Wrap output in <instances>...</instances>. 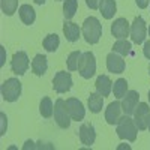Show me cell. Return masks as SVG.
<instances>
[{"mask_svg": "<svg viewBox=\"0 0 150 150\" xmlns=\"http://www.w3.org/2000/svg\"><path fill=\"white\" fill-rule=\"evenodd\" d=\"M149 74H150V66H149Z\"/></svg>", "mask_w": 150, "mask_h": 150, "instance_id": "37", "label": "cell"}, {"mask_svg": "<svg viewBox=\"0 0 150 150\" xmlns=\"http://www.w3.org/2000/svg\"><path fill=\"white\" fill-rule=\"evenodd\" d=\"M42 45H44V48L47 50L48 53H54L56 50L59 48V45H60V39H59V36L54 33H51V35H47L45 36V39H44V42H42Z\"/></svg>", "mask_w": 150, "mask_h": 150, "instance_id": "24", "label": "cell"}, {"mask_svg": "<svg viewBox=\"0 0 150 150\" xmlns=\"http://www.w3.org/2000/svg\"><path fill=\"white\" fill-rule=\"evenodd\" d=\"M131 33V26L126 18H117L111 24V35L117 39H126Z\"/></svg>", "mask_w": 150, "mask_h": 150, "instance_id": "12", "label": "cell"}, {"mask_svg": "<svg viewBox=\"0 0 150 150\" xmlns=\"http://www.w3.org/2000/svg\"><path fill=\"white\" fill-rule=\"evenodd\" d=\"M149 35H150V26H149Z\"/></svg>", "mask_w": 150, "mask_h": 150, "instance_id": "36", "label": "cell"}, {"mask_svg": "<svg viewBox=\"0 0 150 150\" xmlns=\"http://www.w3.org/2000/svg\"><path fill=\"white\" fill-rule=\"evenodd\" d=\"M39 112H41V116L45 117V119H50V117L54 114L53 101H51L48 96H44V98H42V101H41V104H39Z\"/></svg>", "mask_w": 150, "mask_h": 150, "instance_id": "22", "label": "cell"}, {"mask_svg": "<svg viewBox=\"0 0 150 150\" xmlns=\"http://www.w3.org/2000/svg\"><path fill=\"white\" fill-rule=\"evenodd\" d=\"M81 32L87 44H98L102 36V24L96 17H89L84 20Z\"/></svg>", "mask_w": 150, "mask_h": 150, "instance_id": "1", "label": "cell"}, {"mask_svg": "<svg viewBox=\"0 0 150 150\" xmlns=\"http://www.w3.org/2000/svg\"><path fill=\"white\" fill-rule=\"evenodd\" d=\"M122 102H111L105 110V120L108 125H117L119 119L122 117Z\"/></svg>", "mask_w": 150, "mask_h": 150, "instance_id": "15", "label": "cell"}, {"mask_svg": "<svg viewBox=\"0 0 150 150\" xmlns=\"http://www.w3.org/2000/svg\"><path fill=\"white\" fill-rule=\"evenodd\" d=\"M138 104H140V95L135 90H128V93L122 98V110L128 116L134 114V111Z\"/></svg>", "mask_w": 150, "mask_h": 150, "instance_id": "11", "label": "cell"}, {"mask_svg": "<svg viewBox=\"0 0 150 150\" xmlns=\"http://www.w3.org/2000/svg\"><path fill=\"white\" fill-rule=\"evenodd\" d=\"M0 117H2V129H0V134L3 135V134L6 132V125H8V122H6V120H8V119H6V116L3 114V112L0 114Z\"/></svg>", "mask_w": 150, "mask_h": 150, "instance_id": "31", "label": "cell"}, {"mask_svg": "<svg viewBox=\"0 0 150 150\" xmlns=\"http://www.w3.org/2000/svg\"><path fill=\"white\" fill-rule=\"evenodd\" d=\"M66 107L69 111V116L72 120L75 122H81L86 117V108L83 105V102L77 98H69L66 99Z\"/></svg>", "mask_w": 150, "mask_h": 150, "instance_id": "10", "label": "cell"}, {"mask_svg": "<svg viewBox=\"0 0 150 150\" xmlns=\"http://www.w3.org/2000/svg\"><path fill=\"white\" fill-rule=\"evenodd\" d=\"M63 33H65L66 39L69 42H77L80 39L81 29L78 27V24L72 23L71 20H65V23H63Z\"/></svg>", "mask_w": 150, "mask_h": 150, "instance_id": "16", "label": "cell"}, {"mask_svg": "<svg viewBox=\"0 0 150 150\" xmlns=\"http://www.w3.org/2000/svg\"><path fill=\"white\" fill-rule=\"evenodd\" d=\"M18 14H20L21 21L24 24H27V26H32L36 20V12L30 5H21L20 9H18Z\"/></svg>", "mask_w": 150, "mask_h": 150, "instance_id": "20", "label": "cell"}, {"mask_svg": "<svg viewBox=\"0 0 150 150\" xmlns=\"http://www.w3.org/2000/svg\"><path fill=\"white\" fill-rule=\"evenodd\" d=\"M116 132H117V137L120 140H128V141L134 143L137 140V132H138V128H137L135 122L128 114H125L117 122Z\"/></svg>", "mask_w": 150, "mask_h": 150, "instance_id": "2", "label": "cell"}, {"mask_svg": "<svg viewBox=\"0 0 150 150\" xmlns=\"http://www.w3.org/2000/svg\"><path fill=\"white\" fill-rule=\"evenodd\" d=\"M112 51L120 56H129L132 53V45L126 39H117V42L112 45Z\"/></svg>", "mask_w": 150, "mask_h": 150, "instance_id": "23", "label": "cell"}, {"mask_svg": "<svg viewBox=\"0 0 150 150\" xmlns=\"http://www.w3.org/2000/svg\"><path fill=\"white\" fill-rule=\"evenodd\" d=\"M96 72V59L95 54L92 51H86L83 53L81 59H80V65H78V74L83 78L89 80L92 78Z\"/></svg>", "mask_w": 150, "mask_h": 150, "instance_id": "3", "label": "cell"}, {"mask_svg": "<svg viewBox=\"0 0 150 150\" xmlns=\"http://www.w3.org/2000/svg\"><path fill=\"white\" fill-rule=\"evenodd\" d=\"M35 3H36V5H44L45 0H35Z\"/></svg>", "mask_w": 150, "mask_h": 150, "instance_id": "33", "label": "cell"}, {"mask_svg": "<svg viewBox=\"0 0 150 150\" xmlns=\"http://www.w3.org/2000/svg\"><path fill=\"white\" fill-rule=\"evenodd\" d=\"M147 98H149V102H150V90H149V96Z\"/></svg>", "mask_w": 150, "mask_h": 150, "instance_id": "34", "label": "cell"}, {"mask_svg": "<svg viewBox=\"0 0 150 150\" xmlns=\"http://www.w3.org/2000/svg\"><path fill=\"white\" fill-rule=\"evenodd\" d=\"M72 77L69 72H65V71H60L54 75L53 78V89L57 92V93H66L71 90L72 87Z\"/></svg>", "mask_w": 150, "mask_h": 150, "instance_id": "9", "label": "cell"}, {"mask_svg": "<svg viewBox=\"0 0 150 150\" xmlns=\"http://www.w3.org/2000/svg\"><path fill=\"white\" fill-rule=\"evenodd\" d=\"M147 129H149V131H150V122H149V126H147Z\"/></svg>", "mask_w": 150, "mask_h": 150, "instance_id": "35", "label": "cell"}, {"mask_svg": "<svg viewBox=\"0 0 150 150\" xmlns=\"http://www.w3.org/2000/svg\"><path fill=\"white\" fill-rule=\"evenodd\" d=\"M78 135H80V140L84 146L90 147L92 144H95V140H96V131H95V126L92 123H83L80 126V131H78Z\"/></svg>", "mask_w": 150, "mask_h": 150, "instance_id": "14", "label": "cell"}, {"mask_svg": "<svg viewBox=\"0 0 150 150\" xmlns=\"http://www.w3.org/2000/svg\"><path fill=\"white\" fill-rule=\"evenodd\" d=\"M29 56L26 51H17L14 56H12L11 60V69L15 75H24L29 69Z\"/></svg>", "mask_w": 150, "mask_h": 150, "instance_id": "7", "label": "cell"}, {"mask_svg": "<svg viewBox=\"0 0 150 150\" xmlns=\"http://www.w3.org/2000/svg\"><path fill=\"white\" fill-rule=\"evenodd\" d=\"M112 93H114L116 99H122L125 95L128 93V81L125 78H119L114 86H112Z\"/></svg>", "mask_w": 150, "mask_h": 150, "instance_id": "25", "label": "cell"}, {"mask_svg": "<svg viewBox=\"0 0 150 150\" xmlns=\"http://www.w3.org/2000/svg\"><path fill=\"white\" fill-rule=\"evenodd\" d=\"M149 2H150V0H135L137 6H138L140 9H146L149 6Z\"/></svg>", "mask_w": 150, "mask_h": 150, "instance_id": "32", "label": "cell"}, {"mask_svg": "<svg viewBox=\"0 0 150 150\" xmlns=\"http://www.w3.org/2000/svg\"><path fill=\"white\" fill-rule=\"evenodd\" d=\"M83 53L80 51H72L68 59H66V66H68V71H78V65H80V59H81Z\"/></svg>", "mask_w": 150, "mask_h": 150, "instance_id": "27", "label": "cell"}, {"mask_svg": "<svg viewBox=\"0 0 150 150\" xmlns=\"http://www.w3.org/2000/svg\"><path fill=\"white\" fill-rule=\"evenodd\" d=\"M87 105H89V110L92 112H99L102 111V107H104V96L99 95L98 92L96 93H90L89 99H87Z\"/></svg>", "mask_w": 150, "mask_h": 150, "instance_id": "21", "label": "cell"}, {"mask_svg": "<svg viewBox=\"0 0 150 150\" xmlns=\"http://www.w3.org/2000/svg\"><path fill=\"white\" fill-rule=\"evenodd\" d=\"M134 122L140 131L147 129L150 122V107L146 102H140L134 111Z\"/></svg>", "mask_w": 150, "mask_h": 150, "instance_id": "6", "label": "cell"}, {"mask_svg": "<svg viewBox=\"0 0 150 150\" xmlns=\"http://www.w3.org/2000/svg\"><path fill=\"white\" fill-rule=\"evenodd\" d=\"M99 2H101V0H86V5L90 9L96 11V9H99Z\"/></svg>", "mask_w": 150, "mask_h": 150, "instance_id": "29", "label": "cell"}, {"mask_svg": "<svg viewBox=\"0 0 150 150\" xmlns=\"http://www.w3.org/2000/svg\"><path fill=\"white\" fill-rule=\"evenodd\" d=\"M47 56L44 54H36L35 59L32 60V71L35 75H38V77H42V75L47 72L48 69V62H47Z\"/></svg>", "mask_w": 150, "mask_h": 150, "instance_id": "18", "label": "cell"}, {"mask_svg": "<svg viewBox=\"0 0 150 150\" xmlns=\"http://www.w3.org/2000/svg\"><path fill=\"white\" fill-rule=\"evenodd\" d=\"M77 9H78V0H65V2H63V15H65V20L74 18V15L77 14Z\"/></svg>", "mask_w": 150, "mask_h": 150, "instance_id": "26", "label": "cell"}, {"mask_svg": "<svg viewBox=\"0 0 150 150\" xmlns=\"http://www.w3.org/2000/svg\"><path fill=\"white\" fill-rule=\"evenodd\" d=\"M99 11L105 20H111L117 12V5L116 0H101L99 2Z\"/></svg>", "mask_w": 150, "mask_h": 150, "instance_id": "19", "label": "cell"}, {"mask_svg": "<svg viewBox=\"0 0 150 150\" xmlns=\"http://www.w3.org/2000/svg\"><path fill=\"white\" fill-rule=\"evenodd\" d=\"M57 2H60V0H57Z\"/></svg>", "mask_w": 150, "mask_h": 150, "instance_id": "38", "label": "cell"}, {"mask_svg": "<svg viewBox=\"0 0 150 150\" xmlns=\"http://www.w3.org/2000/svg\"><path fill=\"white\" fill-rule=\"evenodd\" d=\"M2 96L6 102H15L21 96V83L18 78H8L2 84Z\"/></svg>", "mask_w": 150, "mask_h": 150, "instance_id": "4", "label": "cell"}, {"mask_svg": "<svg viewBox=\"0 0 150 150\" xmlns=\"http://www.w3.org/2000/svg\"><path fill=\"white\" fill-rule=\"evenodd\" d=\"M143 54L150 60V41H147V42H144V48H143Z\"/></svg>", "mask_w": 150, "mask_h": 150, "instance_id": "30", "label": "cell"}, {"mask_svg": "<svg viewBox=\"0 0 150 150\" xmlns=\"http://www.w3.org/2000/svg\"><path fill=\"white\" fill-rule=\"evenodd\" d=\"M146 33H147V27H146V21L143 20V17H135L132 24H131V38L132 42L140 45L144 42L146 39Z\"/></svg>", "mask_w": 150, "mask_h": 150, "instance_id": "8", "label": "cell"}, {"mask_svg": "<svg viewBox=\"0 0 150 150\" xmlns=\"http://www.w3.org/2000/svg\"><path fill=\"white\" fill-rule=\"evenodd\" d=\"M126 68V63L120 54L111 51L108 56H107V69L112 74H122Z\"/></svg>", "mask_w": 150, "mask_h": 150, "instance_id": "13", "label": "cell"}, {"mask_svg": "<svg viewBox=\"0 0 150 150\" xmlns=\"http://www.w3.org/2000/svg\"><path fill=\"white\" fill-rule=\"evenodd\" d=\"M18 8V0H2V12L5 15L11 17L17 12Z\"/></svg>", "mask_w": 150, "mask_h": 150, "instance_id": "28", "label": "cell"}, {"mask_svg": "<svg viewBox=\"0 0 150 150\" xmlns=\"http://www.w3.org/2000/svg\"><path fill=\"white\" fill-rule=\"evenodd\" d=\"M54 120L59 125V128L62 129H68L71 126V116L66 107V101H63L62 98H59L56 104H54Z\"/></svg>", "mask_w": 150, "mask_h": 150, "instance_id": "5", "label": "cell"}, {"mask_svg": "<svg viewBox=\"0 0 150 150\" xmlns=\"http://www.w3.org/2000/svg\"><path fill=\"white\" fill-rule=\"evenodd\" d=\"M95 87H96V92L105 98L112 92V81H111V78L108 77V75H99V77L96 78Z\"/></svg>", "mask_w": 150, "mask_h": 150, "instance_id": "17", "label": "cell"}]
</instances>
